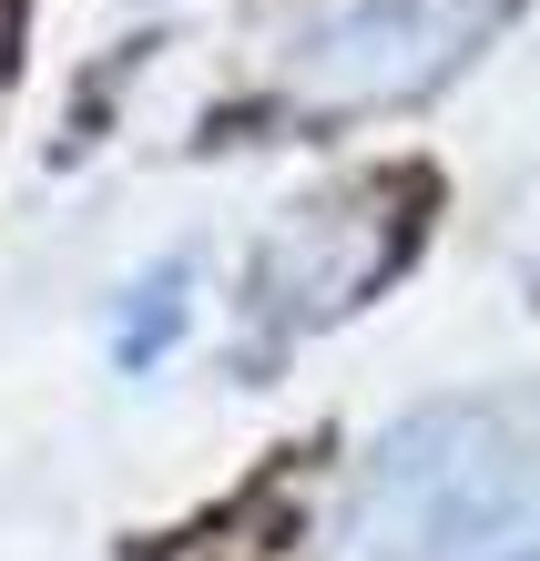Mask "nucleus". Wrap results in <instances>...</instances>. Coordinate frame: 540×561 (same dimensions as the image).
I'll use <instances>...</instances> for the list:
<instances>
[{
  "label": "nucleus",
  "instance_id": "7ed1b4c3",
  "mask_svg": "<svg viewBox=\"0 0 540 561\" xmlns=\"http://www.w3.org/2000/svg\"><path fill=\"white\" fill-rule=\"evenodd\" d=\"M398 236H409V225L388 215L378 184H347V194L296 205L276 236L255 245V266H245V317L265 327V337H296V327L357 307V296L378 286V266L398 255Z\"/></svg>",
  "mask_w": 540,
  "mask_h": 561
},
{
  "label": "nucleus",
  "instance_id": "20e7f679",
  "mask_svg": "<svg viewBox=\"0 0 540 561\" xmlns=\"http://www.w3.org/2000/svg\"><path fill=\"white\" fill-rule=\"evenodd\" d=\"M184 307H194V266L184 255H163L153 276H133L123 286V327H113V357L133 378L153 368V357H174V337H184Z\"/></svg>",
  "mask_w": 540,
  "mask_h": 561
},
{
  "label": "nucleus",
  "instance_id": "f03ea898",
  "mask_svg": "<svg viewBox=\"0 0 540 561\" xmlns=\"http://www.w3.org/2000/svg\"><path fill=\"white\" fill-rule=\"evenodd\" d=\"M480 31V0H326L296 31L286 72L307 103H398L428 92Z\"/></svg>",
  "mask_w": 540,
  "mask_h": 561
},
{
  "label": "nucleus",
  "instance_id": "f257e3e1",
  "mask_svg": "<svg viewBox=\"0 0 540 561\" xmlns=\"http://www.w3.org/2000/svg\"><path fill=\"white\" fill-rule=\"evenodd\" d=\"M540 541V388L428 399L357 459L336 561H520Z\"/></svg>",
  "mask_w": 540,
  "mask_h": 561
}]
</instances>
